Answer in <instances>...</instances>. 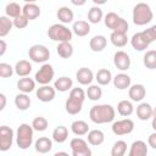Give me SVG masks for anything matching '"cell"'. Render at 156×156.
<instances>
[{
	"label": "cell",
	"mask_w": 156,
	"mask_h": 156,
	"mask_svg": "<svg viewBox=\"0 0 156 156\" xmlns=\"http://www.w3.org/2000/svg\"><path fill=\"white\" fill-rule=\"evenodd\" d=\"M40 7L35 4V2H26L24 6L22 7V13L29 20H35L40 16Z\"/></svg>",
	"instance_id": "obj_19"
},
{
	"label": "cell",
	"mask_w": 156,
	"mask_h": 156,
	"mask_svg": "<svg viewBox=\"0 0 156 156\" xmlns=\"http://www.w3.org/2000/svg\"><path fill=\"white\" fill-rule=\"evenodd\" d=\"M73 45L69 41H61L56 46V52L62 58H69L73 55Z\"/></svg>",
	"instance_id": "obj_30"
},
{
	"label": "cell",
	"mask_w": 156,
	"mask_h": 156,
	"mask_svg": "<svg viewBox=\"0 0 156 156\" xmlns=\"http://www.w3.org/2000/svg\"><path fill=\"white\" fill-rule=\"evenodd\" d=\"M143 63L147 69H156V50H147L143 57Z\"/></svg>",
	"instance_id": "obj_38"
},
{
	"label": "cell",
	"mask_w": 156,
	"mask_h": 156,
	"mask_svg": "<svg viewBox=\"0 0 156 156\" xmlns=\"http://www.w3.org/2000/svg\"><path fill=\"white\" fill-rule=\"evenodd\" d=\"M104 20V12L102 10L95 5L93 7H90V10L88 11V22L91 24H98Z\"/></svg>",
	"instance_id": "obj_31"
},
{
	"label": "cell",
	"mask_w": 156,
	"mask_h": 156,
	"mask_svg": "<svg viewBox=\"0 0 156 156\" xmlns=\"http://www.w3.org/2000/svg\"><path fill=\"white\" fill-rule=\"evenodd\" d=\"M29 60L35 63H45L50 58V50L41 44H34L28 50Z\"/></svg>",
	"instance_id": "obj_7"
},
{
	"label": "cell",
	"mask_w": 156,
	"mask_h": 156,
	"mask_svg": "<svg viewBox=\"0 0 156 156\" xmlns=\"http://www.w3.org/2000/svg\"><path fill=\"white\" fill-rule=\"evenodd\" d=\"M32 63L27 60H20L15 65V73L18 77H28L32 72Z\"/></svg>",
	"instance_id": "obj_25"
},
{
	"label": "cell",
	"mask_w": 156,
	"mask_h": 156,
	"mask_svg": "<svg viewBox=\"0 0 156 156\" xmlns=\"http://www.w3.org/2000/svg\"><path fill=\"white\" fill-rule=\"evenodd\" d=\"M117 112L123 117H129L134 112V106L129 100H121L117 104Z\"/></svg>",
	"instance_id": "obj_35"
},
{
	"label": "cell",
	"mask_w": 156,
	"mask_h": 156,
	"mask_svg": "<svg viewBox=\"0 0 156 156\" xmlns=\"http://www.w3.org/2000/svg\"><path fill=\"white\" fill-rule=\"evenodd\" d=\"M54 76H55V69L54 67L50 65V63H43L41 67L35 73V82L39 83L40 85H45V84H49L52 79H54Z\"/></svg>",
	"instance_id": "obj_8"
},
{
	"label": "cell",
	"mask_w": 156,
	"mask_h": 156,
	"mask_svg": "<svg viewBox=\"0 0 156 156\" xmlns=\"http://www.w3.org/2000/svg\"><path fill=\"white\" fill-rule=\"evenodd\" d=\"M13 130L7 126L0 127V151H7L13 144Z\"/></svg>",
	"instance_id": "obj_11"
},
{
	"label": "cell",
	"mask_w": 156,
	"mask_h": 156,
	"mask_svg": "<svg viewBox=\"0 0 156 156\" xmlns=\"http://www.w3.org/2000/svg\"><path fill=\"white\" fill-rule=\"evenodd\" d=\"M143 34H144V37H145V39L149 44L154 43L156 40V24H154V26L149 27L147 29L143 30Z\"/></svg>",
	"instance_id": "obj_44"
},
{
	"label": "cell",
	"mask_w": 156,
	"mask_h": 156,
	"mask_svg": "<svg viewBox=\"0 0 156 156\" xmlns=\"http://www.w3.org/2000/svg\"><path fill=\"white\" fill-rule=\"evenodd\" d=\"M5 13L6 16H9L10 18H16L20 15H22V7L20 6V4L17 2H9L5 6Z\"/></svg>",
	"instance_id": "obj_39"
},
{
	"label": "cell",
	"mask_w": 156,
	"mask_h": 156,
	"mask_svg": "<svg viewBox=\"0 0 156 156\" xmlns=\"http://www.w3.org/2000/svg\"><path fill=\"white\" fill-rule=\"evenodd\" d=\"M154 116V107L149 102H140L136 106V117L140 121H147Z\"/></svg>",
	"instance_id": "obj_16"
},
{
	"label": "cell",
	"mask_w": 156,
	"mask_h": 156,
	"mask_svg": "<svg viewBox=\"0 0 156 156\" xmlns=\"http://www.w3.org/2000/svg\"><path fill=\"white\" fill-rule=\"evenodd\" d=\"M71 130L74 135L77 136H83V135H87L88 132H89V126L85 121H82V119H77V121H73L72 124H71Z\"/></svg>",
	"instance_id": "obj_29"
},
{
	"label": "cell",
	"mask_w": 156,
	"mask_h": 156,
	"mask_svg": "<svg viewBox=\"0 0 156 156\" xmlns=\"http://www.w3.org/2000/svg\"><path fill=\"white\" fill-rule=\"evenodd\" d=\"M34 147H35V151L39 154H48L52 149V140L49 139L48 136H40L39 139L35 140Z\"/></svg>",
	"instance_id": "obj_20"
},
{
	"label": "cell",
	"mask_w": 156,
	"mask_h": 156,
	"mask_svg": "<svg viewBox=\"0 0 156 156\" xmlns=\"http://www.w3.org/2000/svg\"><path fill=\"white\" fill-rule=\"evenodd\" d=\"M32 101L30 98L26 94V93H20L15 96V106L20 110V111H26L29 108Z\"/></svg>",
	"instance_id": "obj_33"
},
{
	"label": "cell",
	"mask_w": 156,
	"mask_h": 156,
	"mask_svg": "<svg viewBox=\"0 0 156 156\" xmlns=\"http://www.w3.org/2000/svg\"><path fill=\"white\" fill-rule=\"evenodd\" d=\"M17 89L21 93H32L35 89V79H32L29 77H21L17 82Z\"/></svg>",
	"instance_id": "obj_23"
},
{
	"label": "cell",
	"mask_w": 156,
	"mask_h": 156,
	"mask_svg": "<svg viewBox=\"0 0 156 156\" xmlns=\"http://www.w3.org/2000/svg\"><path fill=\"white\" fill-rule=\"evenodd\" d=\"M154 116H156V106L154 107Z\"/></svg>",
	"instance_id": "obj_54"
},
{
	"label": "cell",
	"mask_w": 156,
	"mask_h": 156,
	"mask_svg": "<svg viewBox=\"0 0 156 156\" xmlns=\"http://www.w3.org/2000/svg\"><path fill=\"white\" fill-rule=\"evenodd\" d=\"M113 63H115V66L117 67V69H119V71L123 72V71L129 69L132 61H130L129 55H128L126 51L118 50V51H116L115 55H113Z\"/></svg>",
	"instance_id": "obj_12"
},
{
	"label": "cell",
	"mask_w": 156,
	"mask_h": 156,
	"mask_svg": "<svg viewBox=\"0 0 156 156\" xmlns=\"http://www.w3.org/2000/svg\"><path fill=\"white\" fill-rule=\"evenodd\" d=\"M13 27V20H10L9 16H0V37H6Z\"/></svg>",
	"instance_id": "obj_37"
},
{
	"label": "cell",
	"mask_w": 156,
	"mask_h": 156,
	"mask_svg": "<svg viewBox=\"0 0 156 156\" xmlns=\"http://www.w3.org/2000/svg\"><path fill=\"white\" fill-rule=\"evenodd\" d=\"M69 146L73 156H91V150L88 146V141H85L82 138L71 139Z\"/></svg>",
	"instance_id": "obj_9"
},
{
	"label": "cell",
	"mask_w": 156,
	"mask_h": 156,
	"mask_svg": "<svg viewBox=\"0 0 156 156\" xmlns=\"http://www.w3.org/2000/svg\"><path fill=\"white\" fill-rule=\"evenodd\" d=\"M104 23L108 29H112V32L127 33L129 29L128 22L116 12H107L104 16Z\"/></svg>",
	"instance_id": "obj_6"
},
{
	"label": "cell",
	"mask_w": 156,
	"mask_h": 156,
	"mask_svg": "<svg viewBox=\"0 0 156 156\" xmlns=\"http://www.w3.org/2000/svg\"><path fill=\"white\" fill-rule=\"evenodd\" d=\"M112 82H113V87L116 89H118V90H126L132 85L130 77L127 73H123V72L116 74L113 77V79H112Z\"/></svg>",
	"instance_id": "obj_18"
},
{
	"label": "cell",
	"mask_w": 156,
	"mask_h": 156,
	"mask_svg": "<svg viewBox=\"0 0 156 156\" xmlns=\"http://www.w3.org/2000/svg\"><path fill=\"white\" fill-rule=\"evenodd\" d=\"M6 49H7V45H6L5 40H4V39H1V40H0V56H4V54H5Z\"/></svg>",
	"instance_id": "obj_47"
},
{
	"label": "cell",
	"mask_w": 156,
	"mask_h": 156,
	"mask_svg": "<svg viewBox=\"0 0 156 156\" xmlns=\"http://www.w3.org/2000/svg\"><path fill=\"white\" fill-rule=\"evenodd\" d=\"M71 2H72L74 6H83V5L87 2V0H71Z\"/></svg>",
	"instance_id": "obj_49"
},
{
	"label": "cell",
	"mask_w": 156,
	"mask_h": 156,
	"mask_svg": "<svg viewBox=\"0 0 156 156\" xmlns=\"http://www.w3.org/2000/svg\"><path fill=\"white\" fill-rule=\"evenodd\" d=\"M13 72H15V67H12L10 63H6V62L0 63V77L1 78H9L13 74Z\"/></svg>",
	"instance_id": "obj_43"
},
{
	"label": "cell",
	"mask_w": 156,
	"mask_h": 156,
	"mask_svg": "<svg viewBox=\"0 0 156 156\" xmlns=\"http://www.w3.org/2000/svg\"><path fill=\"white\" fill-rule=\"evenodd\" d=\"M85 93L88 99L91 101H98L102 96V89L100 88V85H95V84H90Z\"/></svg>",
	"instance_id": "obj_40"
},
{
	"label": "cell",
	"mask_w": 156,
	"mask_h": 156,
	"mask_svg": "<svg viewBox=\"0 0 156 156\" xmlns=\"http://www.w3.org/2000/svg\"><path fill=\"white\" fill-rule=\"evenodd\" d=\"M147 145L150 147H152V149L156 150V132H154V133H151L149 135V138H147Z\"/></svg>",
	"instance_id": "obj_46"
},
{
	"label": "cell",
	"mask_w": 156,
	"mask_h": 156,
	"mask_svg": "<svg viewBox=\"0 0 156 156\" xmlns=\"http://www.w3.org/2000/svg\"><path fill=\"white\" fill-rule=\"evenodd\" d=\"M95 79H96V82H98L99 85H107V84H110V83L112 82L113 77H112V73H111L110 69H107V68H101V69H99V71L96 72Z\"/></svg>",
	"instance_id": "obj_32"
},
{
	"label": "cell",
	"mask_w": 156,
	"mask_h": 156,
	"mask_svg": "<svg viewBox=\"0 0 156 156\" xmlns=\"http://www.w3.org/2000/svg\"><path fill=\"white\" fill-rule=\"evenodd\" d=\"M95 5H98V6H100V5H104V4H106L108 0H91Z\"/></svg>",
	"instance_id": "obj_50"
},
{
	"label": "cell",
	"mask_w": 156,
	"mask_h": 156,
	"mask_svg": "<svg viewBox=\"0 0 156 156\" xmlns=\"http://www.w3.org/2000/svg\"><path fill=\"white\" fill-rule=\"evenodd\" d=\"M5 106H6V96H5V94H0V111H2L4 108H5Z\"/></svg>",
	"instance_id": "obj_48"
},
{
	"label": "cell",
	"mask_w": 156,
	"mask_h": 156,
	"mask_svg": "<svg viewBox=\"0 0 156 156\" xmlns=\"http://www.w3.org/2000/svg\"><path fill=\"white\" fill-rule=\"evenodd\" d=\"M106 45H107V39H106L105 35H101V34L94 35V37L90 39V41H89V48H90L94 52H100V51H102V50L106 48Z\"/></svg>",
	"instance_id": "obj_24"
},
{
	"label": "cell",
	"mask_w": 156,
	"mask_h": 156,
	"mask_svg": "<svg viewBox=\"0 0 156 156\" xmlns=\"http://www.w3.org/2000/svg\"><path fill=\"white\" fill-rule=\"evenodd\" d=\"M72 85H73V82L69 77H66V76H62V77H58L55 82H54V88L57 90V91H61V93H66L68 90L72 89Z\"/></svg>",
	"instance_id": "obj_28"
},
{
	"label": "cell",
	"mask_w": 156,
	"mask_h": 156,
	"mask_svg": "<svg viewBox=\"0 0 156 156\" xmlns=\"http://www.w3.org/2000/svg\"><path fill=\"white\" fill-rule=\"evenodd\" d=\"M111 129H112L113 134H116L118 136L127 135V134H130L134 130V122L130 118H123V119L113 122Z\"/></svg>",
	"instance_id": "obj_10"
},
{
	"label": "cell",
	"mask_w": 156,
	"mask_h": 156,
	"mask_svg": "<svg viewBox=\"0 0 156 156\" xmlns=\"http://www.w3.org/2000/svg\"><path fill=\"white\" fill-rule=\"evenodd\" d=\"M33 127L32 124H27V123H22L18 126L17 132H16V144L20 149L22 150H27L29 146H32L33 144Z\"/></svg>",
	"instance_id": "obj_4"
},
{
	"label": "cell",
	"mask_w": 156,
	"mask_h": 156,
	"mask_svg": "<svg viewBox=\"0 0 156 156\" xmlns=\"http://www.w3.org/2000/svg\"><path fill=\"white\" fill-rule=\"evenodd\" d=\"M87 98V93L82 88H72L69 90L68 99L66 100L65 108L69 115H78L83 108V102Z\"/></svg>",
	"instance_id": "obj_2"
},
{
	"label": "cell",
	"mask_w": 156,
	"mask_h": 156,
	"mask_svg": "<svg viewBox=\"0 0 156 156\" xmlns=\"http://www.w3.org/2000/svg\"><path fill=\"white\" fill-rule=\"evenodd\" d=\"M56 16H57L58 21L61 23H63V24L71 23L73 21V18H74V13H73V11L68 6H61V7H58V10L56 12Z\"/></svg>",
	"instance_id": "obj_27"
},
{
	"label": "cell",
	"mask_w": 156,
	"mask_h": 156,
	"mask_svg": "<svg viewBox=\"0 0 156 156\" xmlns=\"http://www.w3.org/2000/svg\"><path fill=\"white\" fill-rule=\"evenodd\" d=\"M72 32L77 37H85L90 33V23L83 20L76 21L72 26Z\"/></svg>",
	"instance_id": "obj_22"
},
{
	"label": "cell",
	"mask_w": 156,
	"mask_h": 156,
	"mask_svg": "<svg viewBox=\"0 0 156 156\" xmlns=\"http://www.w3.org/2000/svg\"><path fill=\"white\" fill-rule=\"evenodd\" d=\"M48 37L52 41H58V43L71 41V39L73 37V32H72V29L66 27L63 23H55V24H51L49 27Z\"/></svg>",
	"instance_id": "obj_5"
},
{
	"label": "cell",
	"mask_w": 156,
	"mask_h": 156,
	"mask_svg": "<svg viewBox=\"0 0 156 156\" xmlns=\"http://www.w3.org/2000/svg\"><path fill=\"white\" fill-rule=\"evenodd\" d=\"M126 151H127V143L124 140H117L111 149V156H123Z\"/></svg>",
	"instance_id": "obj_41"
},
{
	"label": "cell",
	"mask_w": 156,
	"mask_h": 156,
	"mask_svg": "<svg viewBox=\"0 0 156 156\" xmlns=\"http://www.w3.org/2000/svg\"><path fill=\"white\" fill-rule=\"evenodd\" d=\"M110 40L113 46L116 48H123L128 43L127 33H119V32H112L110 35Z\"/></svg>",
	"instance_id": "obj_34"
},
{
	"label": "cell",
	"mask_w": 156,
	"mask_h": 156,
	"mask_svg": "<svg viewBox=\"0 0 156 156\" xmlns=\"http://www.w3.org/2000/svg\"><path fill=\"white\" fill-rule=\"evenodd\" d=\"M55 155H56V156H58V155H68V154H67V152H62V151H58V152H56Z\"/></svg>",
	"instance_id": "obj_52"
},
{
	"label": "cell",
	"mask_w": 156,
	"mask_h": 156,
	"mask_svg": "<svg viewBox=\"0 0 156 156\" xmlns=\"http://www.w3.org/2000/svg\"><path fill=\"white\" fill-rule=\"evenodd\" d=\"M133 23L136 26H145L150 23L154 18V12L149 4L146 2H138L133 7Z\"/></svg>",
	"instance_id": "obj_3"
},
{
	"label": "cell",
	"mask_w": 156,
	"mask_h": 156,
	"mask_svg": "<svg viewBox=\"0 0 156 156\" xmlns=\"http://www.w3.org/2000/svg\"><path fill=\"white\" fill-rule=\"evenodd\" d=\"M89 117H90L91 122H94L96 124L110 123L115 119L116 111H115V107L108 104L94 105L89 111Z\"/></svg>",
	"instance_id": "obj_1"
},
{
	"label": "cell",
	"mask_w": 156,
	"mask_h": 156,
	"mask_svg": "<svg viewBox=\"0 0 156 156\" xmlns=\"http://www.w3.org/2000/svg\"><path fill=\"white\" fill-rule=\"evenodd\" d=\"M87 135H88L87 136L88 143L93 146H99L105 141V134L100 129H91V130L88 132Z\"/></svg>",
	"instance_id": "obj_26"
},
{
	"label": "cell",
	"mask_w": 156,
	"mask_h": 156,
	"mask_svg": "<svg viewBox=\"0 0 156 156\" xmlns=\"http://www.w3.org/2000/svg\"><path fill=\"white\" fill-rule=\"evenodd\" d=\"M28 22H29V20L22 13L18 17L13 18V27H16L17 29H23V28H26L28 26Z\"/></svg>",
	"instance_id": "obj_45"
},
{
	"label": "cell",
	"mask_w": 156,
	"mask_h": 156,
	"mask_svg": "<svg viewBox=\"0 0 156 156\" xmlns=\"http://www.w3.org/2000/svg\"><path fill=\"white\" fill-rule=\"evenodd\" d=\"M151 127L152 129L156 132V116H152V121H151Z\"/></svg>",
	"instance_id": "obj_51"
},
{
	"label": "cell",
	"mask_w": 156,
	"mask_h": 156,
	"mask_svg": "<svg viewBox=\"0 0 156 156\" xmlns=\"http://www.w3.org/2000/svg\"><path fill=\"white\" fill-rule=\"evenodd\" d=\"M146 95V89L143 84H133L128 88V96L132 101L139 102L141 101Z\"/></svg>",
	"instance_id": "obj_15"
},
{
	"label": "cell",
	"mask_w": 156,
	"mask_h": 156,
	"mask_svg": "<svg viewBox=\"0 0 156 156\" xmlns=\"http://www.w3.org/2000/svg\"><path fill=\"white\" fill-rule=\"evenodd\" d=\"M130 45L136 51H144V50H146L149 48L150 44L146 41L143 32H139V33L133 34V37L130 38Z\"/></svg>",
	"instance_id": "obj_17"
},
{
	"label": "cell",
	"mask_w": 156,
	"mask_h": 156,
	"mask_svg": "<svg viewBox=\"0 0 156 156\" xmlns=\"http://www.w3.org/2000/svg\"><path fill=\"white\" fill-rule=\"evenodd\" d=\"M35 95H37V99L40 100L41 102H50L55 99L56 89L54 87H50L49 84H45L37 89Z\"/></svg>",
	"instance_id": "obj_13"
},
{
	"label": "cell",
	"mask_w": 156,
	"mask_h": 156,
	"mask_svg": "<svg viewBox=\"0 0 156 156\" xmlns=\"http://www.w3.org/2000/svg\"><path fill=\"white\" fill-rule=\"evenodd\" d=\"M76 78L77 82L82 85H90L91 82L95 79L94 78V73L90 68L88 67H82L76 72Z\"/></svg>",
	"instance_id": "obj_14"
},
{
	"label": "cell",
	"mask_w": 156,
	"mask_h": 156,
	"mask_svg": "<svg viewBox=\"0 0 156 156\" xmlns=\"http://www.w3.org/2000/svg\"><path fill=\"white\" fill-rule=\"evenodd\" d=\"M48 126H49V122H48V119H46L45 117H43V116L35 117V118L33 119V122H32V127H33V129L37 130V132H44V130H46Z\"/></svg>",
	"instance_id": "obj_42"
},
{
	"label": "cell",
	"mask_w": 156,
	"mask_h": 156,
	"mask_svg": "<svg viewBox=\"0 0 156 156\" xmlns=\"http://www.w3.org/2000/svg\"><path fill=\"white\" fill-rule=\"evenodd\" d=\"M24 2H35L37 0H23Z\"/></svg>",
	"instance_id": "obj_53"
},
{
	"label": "cell",
	"mask_w": 156,
	"mask_h": 156,
	"mask_svg": "<svg viewBox=\"0 0 156 156\" xmlns=\"http://www.w3.org/2000/svg\"><path fill=\"white\" fill-rule=\"evenodd\" d=\"M68 138V129L67 127L65 126H58L54 129L52 132V140L55 143H58V144H62L67 140Z\"/></svg>",
	"instance_id": "obj_36"
},
{
	"label": "cell",
	"mask_w": 156,
	"mask_h": 156,
	"mask_svg": "<svg viewBox=\"0 0 156 156\" xmlns=\"http://www.w3.org/2000/svg\"><path fill=\"white\" fill-rule=\"evenodd\" d=\"M129 156H146L147 155V145L145 141L143 140H135L133 141V144L130 145Z\"/></svg>",
	"instance_id": "obj_21"
}]
</instances>
